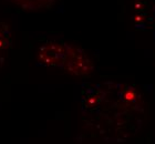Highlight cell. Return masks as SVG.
I'll return each mask as SVG.
<instances>
[{"instance_id":"obj_2","label":"cell","mask_w":155,"mask_h":144,"mask_svg":"<svg viewBox=\"0 0 155 144\" xmlns=\"http://www.w3.org/2000/svg\"><path fill=\"white\" fill-rule=\"evenodd\" d=\"M67 45L50 41L42 45L39 51V60L48 67H61L64 64Z\"/></svg>"},{"instance_id":"obj_3","label":"cell","mask_w":155,"mask_h":144,"mask_svg":"<svg viewBox=\"0 0 155 144\" xmlns=\"http://www.w3.org/2000/svg\"><path fill=\"white\" fill-rule=\"evenodd\" d=\"M124 98L127 101H132V100L135 99V93L133 91H125V94H124Z\"/></svg>"},{"instance_id":"obj_1","label":"cell","mask_w":155,"mask_h":144,"mask_svg":"<svg viewBox=\"0 0 155 144\" xmlns=\"http://www.w3.org/2000/svg\"><path fill=\"white\" fill-rule=\"evenodd\" d=\"M64 69L73 75H85L93 71V63L80 48L67 45Z\"/></svg>"}]
</instances>
